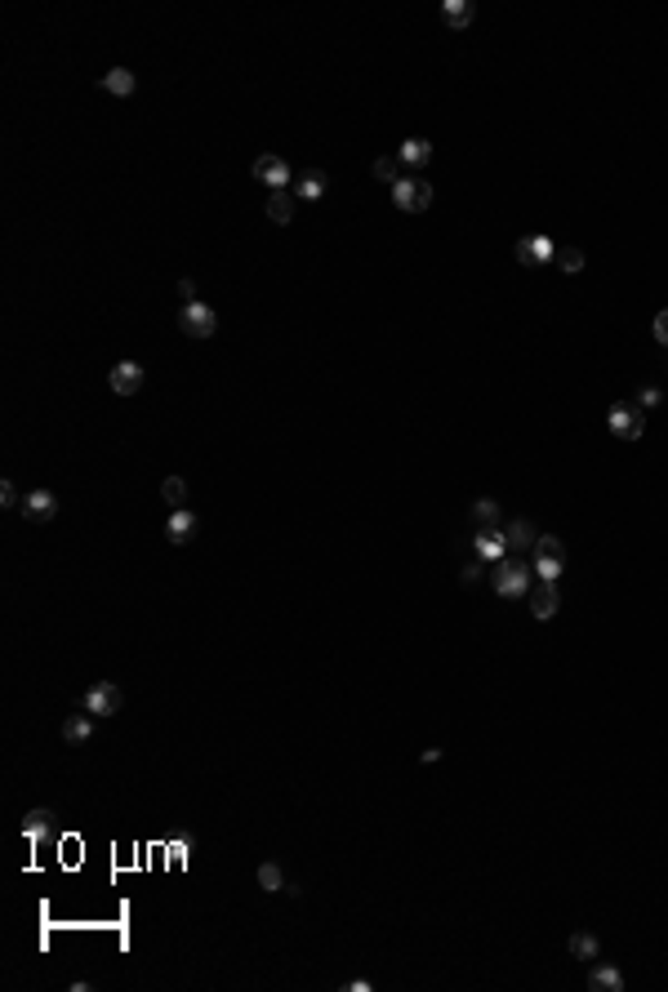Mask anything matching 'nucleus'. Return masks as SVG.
<instances>
[{
	"label": "nucleus",
	"mask_w": 668,
	"mask_h": 992,
	"mask_svg": "<svg viewBox=\"0 0 668 992\" xmlns=\"http://www.w3.org/2000/svg\"><path fill=\"white\" fill-rule=\"evenodd\" d=\"M531 570H534V579H543V583H557V579H561V570H566V548H561V539H552V534H539V539H534Z\"/></svg>",
	"instance_id": "nucleus-2"
},
{
	"label": "nucleus",
	"mask_w": 668,
	"mask_h": 992,
	"mask_svg": "<svg viewBox=\"0 0 668 992\" xmlns=\"http://www.w3.org/2000/svg\"><path fill=\"white\" fill-rule=\"evenodd\" d=\"M481 570H486V561H477V556H473V561H468V565H464V570H459V579H464V588H473V583H477V579H481Z\"/></svg>",
	"instance_id": "nucleus-29"
},
{
	"label": "nucleus",
	"mask_w": 668,
	"mask_h": 992,
	"mask_svg": "<svg viewBox=\"0 0 668 992\" xmlns=\"http://www.w3.org/2000/svg\"><path fill=\"white\" fill-rule=\"evenodd\" d=\"M473 556L486 561V565H499V561L508 556V539H504L499 530H477V539H473Z\"/></svg>",
	"instance_id": "nucleus-10"
},
{
	"label": "nucleus",
	"mask_w": 668,
	"mask_h": 992,
	"mask_svg": "<svg viewBox=\"0 0 668 992\" xmlns=\"http://www.w3.org/2000/svg\"><path fill=\"white\" fill-rule=\"evenodd\" d=\"M397 156H401V165H405V174H414V169H423V165L432 160V142H428V138H405L397 147Z\"/></svg>",
	"instance_id": "nucleus-16"
},
{
	"label": "nucleus",
	"mask_w": 668,
	"mask_h": 992,
	"mask_svg": "<svg viewBox=\"0 0 668 992\" xmlns=\"http://www.w3.org/2000/svg\"><path fill=\"white\" fill-rule=\"evenodd\" d=\"M588 988H593V992H624V975H620V966L597 962V966L588 970Z\"/></svg>",
	"instance_id": "nucleus-19"
},
{
	"label": "nucleus",
	"mask_w": 668,
	"mask_h": 992,
	"mask_svg": "<svg viewBox=\"0 0 668 992\" xmlns=\"http://www.w3.org/2000/svg\"><path fill=\"white\" fill-rule=\"evenodd\" d=\"M531 574L517 556H504L499 565H490V583H495V597H504V601H526L531 597Z\"/></svg>",
	"instance_id": "nucleus-1"
},
{
	"label": "nucleus",
	"mask_w": 668,
	"mask_h": 992,
	"mask_svg": "<svg viewBox=\"0 0 668 992\" xmlns=\"http://www.w3.org/2000/svg\"><path fill=\"white\" fill-rule=\"evenodd\" d=\"M103 94H112V99H130L134 90H138V76H134L130 67H112V72H103Z\"/></svg>",
	"instance_id": "nucleus-17"
},
{
	"label": "nucleus",
	"mask_w": 668,
	"mask_h": 992,
	"mask_svg": "<svg viewBox=\"0 0 668 992\" xmlns=\"http://www.w3.org/2000/svg\"><path fill=\"white\" fill-rule=\"evenodd\" d=\"M255 178H259V183H267L272 192H290V187H294V174H290V165H285L281 156H272V151L255 160Z\"/></svg>",
	"instance_id": "nucleus-7"
},
{
	"label": "nucleus",
	"mask_w": 668,
	"mask_h": 992,
	"mask_svg": "<svg viewBox=\"0 0 668 992\" xmlns=\"http://www.w3.org/2000/svg\"><path fill=\"white\" fill-rule=\"evenodd\" d=\"M370 169H375V178H379V183H388V187L405 178V165H401V156H397V151H393V156H379V160H375Z\"/></svg>",
	"instance_id": "nucleus-23"
},
{
	"label": "nucleus",
	"mask_w": 668,
	"mask_h": 992,
	"mask_svg": "<svg viewBox=\"0 0 668 992\" xmlns=\"http://www.w3.org/2000/svg\"><path fill=\"white\" fill-rule=\"evenodd\" d=\"M178 298H183V303H196V280H192V276L178 280Z\"/></svg>",
	"instance_id": "nucleus-31"
},
{
	"label": "nucleus",
	"mask_w": 668,
	"mask_h": 992,
	"mask_svg": "<svg viewBox=\"0 0 668 992\" xmlns=\"http://www.w3.org/2000/svg\"><path fill=\"white\" fill-rule=\"evenodd\" d=\"M504 539H508V552H531V548H534V539H539V530H534V521H526V516H517V521H508Z\"/></svg>",
	"instance_id": "nucleus-18"
},
{
	"label": "nucleus",
	"mask_w": 668,
	"mask_h": 992,
	"mask_svg": "<svg viewBox=\"0 0 668 992\" xmlns=\"http://www.w3.org/2000/svg\"><path fill=\"white\" fill-rule=\"evenodd\" d=\"M557 267H561V272H570V276H575V272H584V249L561 246V249H557Z\"/></svg>",
	"instance_id": "nucleus-28"
},
{
	"label": "nucleus",
	"mask_w": 668,
	"mask_h": 992,
	"mask_svg": "<svg viewBox=\"0 0 668 992\" xmlns=\"http://www.w3.org/2000/svg\"><path fill=\"white\" fill-rule=\"evenodd\" d=\"M638 405H642V410L660 405V387H642V392H638Z\"/></svg>",
	"instance_id": "nucleus-32"
},
{
	"label": "nucleus",
	"mask_w": 668,
	"mask_h": 992,
	"mask_svg": "<svg viewBox=\"0 0 668 992\" xmlns=\"http://www.w3.org/2000/svg\"><path fill=\"white\" fill-rule=\"evenodd\" d=\"M393 205H397L401 214H423V210L432 205V187H428V178L405 174L401 183H393Z\"/></svg>",
	"instance_id": "nucleus-4"
},
{
	"label": "nucleus",
	"mask_w": 668,
	"mask_h": 992,
	"mask_svg": "<svg viewBox=\"0 0 668 992\" xmlns=\"http://www.w3.org/2000/svg\"><path fill=\"white\" fill-rule=\"evenodd\" d=\"M517 263H522V267L557 263V246H552L548 237H522V241H517Z\"/></svg>",
	"instance_id": "nucleus-12"
},
{
	"label": "nucleus",
	"mask_w": 668,
	"mask_h": 992,
	"mask_svg": "<svg viewBox=\"0 0 668 992\" xmlns=\"http://www.w3.org/2000/svg\"><path fill=\"white\" fill-rule=\"evenodd\" d=\"M606 427H611L620 441H638V436L646 432V410H642V405H611Z\"/></svg>",
	"instance_id": "nucleus-5"
},
{
	"label": "nucleus",
	"mask_w": 668,
	"mask_h": 992,
	"mask_svg": "<svg viewBox=\"0 0 668 992\" xmlns=\"http://www.w3.org/2000/svg\"><path fill=\"white\" fill-rule=\"evenodd\" d=\"M651 330H655V339H660V343L668 348V307L660 312V316H655V325H651Z\"/></svg>",
	"instance_id": "nucleus-33"
},
{
	"label": "nucleus",
	"mask_w": 668,
	"mask_h": 992,
	"mask_svg": "<svg viewBox=\"0 0 668 992\" xmlns=\"http://www.w3.org/2000/svg\"><path fill=\"white\" fill-rule=\"evenodd\" d=\"M294 201H321L325 196V169H303L294 174Z\"/></svg>",
	"instance_id": "nucleus-14"
},
{
	"label": "nucleus",
	"mask_w": 668,
	"mask_h": 992,
	"mask_svg": "<svg viewBox=\"0 0 668 992\" xmlns=\"http://www.w3.org/2000/svg\"><path fill=\"white\" fill-rule=\"evenodd\" d=\"M196 530H201V516H196L192 507H174V512H169V521H165V539H169L174 548L192 543V539H196Z\"/></svg>",
	"instance_id": "nucleus-8"
},
{
	"label": "nucleus",
	"mask_w": 668,
	"mask_h": 992,
	"mask_svg": "<svg viewBox=\"0 0 668 992\" xmlns=\"http://www.w3.org/2000/svg\"><path fill=\"white\" fill-rule=\"evenodd\" d=\"M22 837H27L31 846L49 841V837H54V810H27V819H22Z\"/></svg>",
	"instance_id": "nucleus-15"
},
{
	"label": "nucleus",
	"mask_w": 668,
	"mask_h": 992,
	"mask_svg": "<svg viewBox=\"0 0 668 992\" xmlns=\"http://www.w3.org/2000/svg\"><path fill=\"white\" fill-rule=\"evenodd\" d=\"M294 205H299V201H294V192H272V196H267L264 214L276 223V228H290V223H294Z\"/></svg>",
	"instance_id": "nucleus-21"
},
{
	"label": "nucleus",
	"mask_w": 668,
	"mask_h": 992,
	"mask_svg": "<svg viewBox=\"0 0 668 992\" xmlns=\"http://www.w3.org/2000/svg\"><path fill=\"white\" fill-rule=\"evenodd\" d=\"M90 739H94V717L81 708L63 721V744H90Z\"/></svg>",
	"instance_id": "nucleus-20"
},
{
	"label": "nucleus",
	"mask_w": 668,
	"mask_h": 992,
	"mask_svg": "<svg viewBox=\"0 0 668 992\" xmlns=\"http://www.w3.org/2000/svg\"><path fill=\"white\" fill-rule=\"evenodd\" d=\"M473 521H477L481 530H495V525H499V503H495V498H477V503H473Z\"/></svg>",
	"instance_id": "nucleus-24"
},
{
	"label": "nucleus",
	"mask_w": 668,
	"mask_h": 992,
	"mask_svg": "<svg viewBox=\"0 0 668 992\" xmlns=\"http://www.w3.org/2000/svg\"><path fill=\"white\" fill-rule=\"evenodd\" d=\"M290 881H285V872L276 868V864H259V890H267V894H276V890H285Z\"/></svg>",
	"instance_id": "nucleus-27"
},
{
	"label": "nucleus",
	"mask_w": 668,
	"mask_h": 992,
	"mask_svg": "<svg viewBox=\"0 0 668 992\" xmlns=\"http://www.w3.org/2000/svg\"><path fill=\"white\" fill-rule=\"evenodd\" d=\"M121 703H126V694H121V686H112V681H99V686H90L85 690V712L90 717H117L121 712Z\"/></svg>",
	"instance_id": "nucleus-6"
},
{
	"label": "nucleus",
	"mask_w": 668,
	"mask_h": 992,
	"mask_svg": "<svg viewBox=\"0 0 668 992\" xmlns=\"http://www.w3.org/2000/svg\"><path fill=\"white\" fill-rule=\"evenodd\" d=\"M143 366L138 361H117L112 366V374H108V387L117 392V396H134V392H143Z\"/></svg>",
	"instance_id": "nucleus-9"
},
{
	"label": "nucleus",
	"mask_w": 668,
	"mask_h": 992,
	"mask_svg": "<svg viewBox=\"0 0 668 992\" xmlns=\"http://www.w3.org/2000/svg\"><path fill=\"white\" fill-rule=\"evenodd\" d=\"M27 521H36V525H45V521H54L58 516V498L49 495V490H27L22 495V507H18Z\"/></svg>",
	"instance_id": "nucleus-11"
},
{
	"label": "nucleus",
	"mask_w": 668,
	"mask_h": 992,
	"mask_svg": "<svg viewBox=\"0 0 668 992\" xmlns=\"http://www.w3.org/2000/svg\"><path fill=\"white\" fill-rule=\"evenodd\" d=\"M526 601H531V615H534L539 623L552 619V615H557V606H561V597H557V583H543V579H539V583L531 588V597H526Z\"/></svg>",
	"instance_id": "nucleus-13"
},
{
	"label": "nucleus",
	"mask_w": 668,
	"mask_h": 992,
	"mask_svg": "<svg viewBox=\"0 0 668 992\" xmlns=\"http://www.w3.org/2000/svg\"><path fill=\"white\" fill-rule=\"evenodd\" d=\"M178 330L187 334V339H214V330H219V312L210 307V303H183L178 307Z\"/></svg>",
	"instance_id": "nucleus-3"
},
{
	"label": "nucleus",
	"mask_w": 668,
	"mask_h": 992,
	"mask_svg": "<svg viewBox=\"0 0 668 992\" xmlns=\"http://www.w3.org/2000/svg\"><path fill=\"white\" fill-rule=\"evenodd\" d=\"M160 498L169 503V512L183 507V503H187V481H183V477H165V481H160Z\"/></svg>",
	"instance_id": "nucleus-26"
},
{
	"label": "nucleus",
	"mask_w": 668,
	"mask_h": 992,
	"mask_svg": "<svg viewBox=\"0 0 668 992\" xmlns=\"http://www.w3.org/2000/svg\"><path fill=\"white\" fill-rule=\"evenodd\" d=\"M570 953H575L579 962H597L602 948H597V939H593L588 930H575V935H570Z\"/></svg>",
	"instance_id": "nucleus-25"
},
{
	"label": "nucleus",
	"mask_w": 668,
	"mask_h": 992,
	"mask_svg": "<svg viewBox=\"0 0 668 992\" xmlns=\"http://www.w3.org/2000/svg\"><path fill=\"white\" fill-rule=\"evenodd\" d=\"M441 18H446V27L464 31V27L477 18V9H473V0H446V4H441Z\"/></svg>",
	"instance_id": "nucleus-22"
},
{
	"label": "nucleus",
	"mask_w": 668,
	"mask_h": 992,
	"mask_svg": "<svg viewBox=\"0 0 668 992\" xmlns=\"http://www.w3.org/2000/svg\"><path fill=\"white\" fill-rule=\"evenodd\" d=\"M0 503H4V507H22V495H18L13 481H0Z\"/></svg>",
	"instance_id": "nucleus-30"
}]
</instances>
